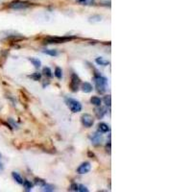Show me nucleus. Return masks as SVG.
<instances>
[{
    "mask_svg": "<svg viewBox=\"0 0 192 192\" xmlns=\"http://www.w3.org/2000/svg\"><path fill=\"white\" fill-rule=\"evenodd\" d=\"M94 81H95L97 91L100 92V93H104L105 91H106V86H107V79L102 76H96L94 78Z\"/></svg>",
    "mask_w": 192,
    "mask_h": 192,
    "instance_id": "obj_1",
    "label": "nucleus"
},
{
    "mask_svg": "<svg viewBox=\"0 0 192 192\" xmlns=\"http://www.w3.org/2000/svg\"><path fill=\"white\" fill-rule=\"evenodd\" d=\"M67 103L72 112H79L82 110V105L79 101L74 100V99H67Z\"/></svg>",
    "mask_w": 192,
    "mask_h": 192,
    "instance_id": "obj_2",
    "label": "nucleus"
},
{
    "mask_svg": "<svg viewBox=\"0 0 192 192\" xmlns=\"http://www.w3.org/2000/svg\"><path fill=\"white\" fill-rule=\"evenodd\" d=\"M9 7L11 9H14V10H23V9H26L30 7V4L28 2H23V1H14L12 2Z\"/></svg>",
    "mask_w": 192,
    "mask_h": 192,
    "instance_id": "obj_3",
    "label": "nucleus"
},
{
    "mask_svg": "<svg viewBox=\"0 0 192 192\" xmlns=\"http://www.w3.org/2000/svg\"><path fill=\"white\" fill-rule=\"evenodd\" d=\"M81 120H82V124L86 128H91L94 123V119L91 115H83L82 117H81Z\"/></svg>",
    "mask_w": 192,
    "mask_h": 192,
    "instance_id": "obj_4",
    "label": "nucleus"
},
{
    "mask_svg": "<svg viewBox=\"0 0 192 192\" xmlns=\"http://www.w3.org/2000/svg\"><path fill=\"white\" fill-rule=\"evenodd\" d=\"M72 38H67V37H55V38H47L45 40L46 43H65V41L70 40Z\"/></svg>",
    "mask_w": 192,
    "mask_h": 192,
    "instance_id": "obj_5",
    "label": "nucleus"
},
{
    "mask_svg": "<svg viewBox=\"0 0 192 192\" xmlns=\"http://www.w3.org/2000/svg\"><path fill=\"white\" fill-rule=\"evenodd\" d=\"M79 84H80L79 77H78L76 74H72V76H71V83H70V88L72 89V91H78V88H79Z\"/></svg>",
    "mask_w": 192,
    "mask_h": 192,
    "instance_id": "obj_6",
    "label": "nucleus"
},
{
    "mask_svg": "<svg viewBox=\"0 0 192 192\" xmlns=\"http://www.w3.org/2000/svg\"><path fill=\"white\" fill-rule=\"evenodd\" d=\"M91 165L89 163H82L81 165L78 167L77 169V172L79 174H86L91 171Z\"/></svg>",
    "mask_w": 192,
    "mask_h": 192,
    "instance_id": "obj_7",
    "label": "nucleus"
},
{
    "mask_svg": "<svg viewBox=\"0 0 192 192\" xmlns=\"http://www.w3.org/2000/svg\"><path fill=\"white\" fill-rule=\"evenodd\" d=\"M106 109L105 108H98V109H95V115L97 116V118L101 119L103 118V116L106 115Z\"/></svg>",
    "mask_w": 192,
    "mask_h": 192,
    "instance_id": "obj_8",
    "label": "nucleus"
},
{
    "mask_svg": "<svg viewBox=\"0 0 192 192\" xmlns=\"http://www.w3.org/2000/svg\"><path fill=\"white\" fill-rule=\"evenodd\" d=\"M91 141L93 145H99L102 141V136L100 134H95L94 136L91 137Z\"/></svg>",
    "mask_w": 192,
    "mask_h": 192,
    "instance_id": "obj_9",
    "label": "nucleus"
},
{
    "mask_svg": "<svg viewBox=\"0 0 192 192\" xmlns=\"http://www.w3.org/2000/svg\"><path fill=\"white\" fill-rule=\"evenodd\" d=\"M98 131L101 132V133H107V132L110 131V127L106 124V123L102 122L98 125Z\"/></svg>",
    "mask_w": 192,
    "mask_h": 192,
    "instance_id": "obj_10",
    "label": "nucleus"
},
{
    "mask_svg": "<svg viewBox=\"0 0 192 192\" xmlns=\"http://www.w3.org/2000/svg\"><path fill=\"white\" fill-rule=\"evenodd\" d=\"M82 91L85 92V93H89V92L92 91V86H91L89 83L83 84V86H82Z\"/></svg>",
    "mask_w": 192,
    "mask_h": 192,
    "instance_id": "obj_11",
    "label": "nucleus"
},
{
    "mask_svg": "<svg viewBox=\"0 0 192 192\" xmlns=\"http://www.w3.org/2000/svg\"><path fill=\"white\" fill-rule=\"evenodd\" d=\"M91 103L96 107H100L102 100H101V98L97 97V96H93V97H91Z\"/></svg>",
    "mask_w": 192,
    "mask_h": 192,
    "instance_id": "obj_12",
    "label": "nucleus"
},
{
    "mask_svg": "<svg viewBox=\"0 0 192 192\" xmlns=\"http://www.w3.org/2000/svg\"><path fill=\"white\" fill-rule=\"evenodd\" d=\"M12 176H13L14 180L17 182V184H23V179L21 178V176H20L19 173L13 172V173H12Z\"/></svg>",
    "mask_w": 192,
    "mask_h": 192,
    "instance_id": "obj_13",
    "label": "nucleus"
},
{
    "mask_svg": "<svg viewBox=\"0 0 192 192\" xmlns=\"http://www.w3.org/2000/svg\"><path fill=\"white\" fill-rule=\"evenodd\" d=\"M96 64H99V65H103V67H106V65L110 64V62L107 61V60H105L104 58H102V57H100V58H97L95 60Z\"/></svg>",
    "mask_w": 192,
    "mask_h": 192,
    "instance_id": "obj_14",
    "label": "nucleus"
},
{
    "mask_svg": "<svg viewBox=\"0 0 192 192\" xmlns=\"http://www.w3.org/2000/svg\"><path fill=\"white\" fill-rule=\"evenodd\" d=\"M29 61L32 62L33 64V65L36 67V68H40V65H41V62H40V61L38 59H34V58H30L29 59Z\"/></svg>",
    "mask_w": 192,
    "mask_h": 192,
    "instance_id": "obj_15",
    "label": "nucleus"
},
{
    "mask_svg": "<svg viewBox=\"0 0 192 192\" xmlns=\"http://www.w3.org/2000/svg\"><path fill=\"white\" fill-rule=\"evenodd\" d=\"M23 185H24V187H25V190L26 191H31L32 190V188H33V184L31 182H29V181H27V180H25V181H23V184H22Z\"/></svg>",
    "mask_w": 192,
    "mask_h": 192,
    "instance_id": "obj_16",
    "label": "nucleus"
},
{
    "mask_svg": "<svg viewBox=\"0 0 192 192\" xmlns=\"http://www.w3.org/2000/svg\"><path fill=\"white\" fill-rule=\"evenodd\" d=\"M41 187H43V191L51 192V191H54V190H55V187H54L52 184H44Z\"/></svg>",
    "mask_w": 192,
    "mask_h": 192,
    "instance_id": "obj_17",
    "label": "nucleus"
},
{
    "mask_svg": "<svg viewBox=\"0 0 192 192\" xmlns=\"http://www.w3.org/2000/svg\"><path fill=\"white\" fill-rule=\"evenodd\" d=\"M43 73L44 76H46L48 78H51V77L53 76L52 71H51V69H50L49 67H44L43 69Z\"/></svg>",
    "mask_w": 192,
    "mask_h": 192,
    "instance_id": "obj_18",
    "label": "nucleus"
},
{
    "mask_svg": "<svg viewBox=\"0 0 192 192\" xmlns=\"http://www.w3.org/2000/svg\"><path fill=\"white\" fill-rule=\"evenodd\" d=\"M43 53L46 54V55H49V56H52V57H55L58 55V52H57L56 50L54 49H49V50H43Z\"/></svg>",
    "mask_w": 192,
    "mask_h": 192,
    "instance_id": "obj_19",
    "label": "nucleus"
},
{
    "mask_svg": "<svg viewBox=\"0 0 192 192\" xmlns=\"http://www.w3.org/2000/svg\"><path fill=\"white\" fill-rule=\"evenodd\" d=\"M80 4L83 5H93L94 4V0H77Z\"/></svg>",
    "mask_w": 192,
    "mask_h": 192,
    "instance_id": "obj_20",
    "label": "nucleus"
},
{
    "mask_svg": "<svg viewBox=\"0 0 192 192\" xmlns=\"http://www.w3.org/2000/svg\"><path fill=\"white\" fill-rule=\"evenodd\" d=\"M55 76L58 78V79H61V78L62 77V69L60 67H56V69H55Z\"/></svg>",
    "mask_w": 192,
    "mask_h": 192,
    "instance_id": "obj_21",
    "label": "nucleus"
},
{
    "mask_svg": "<svg viewBox=\"0 0 192 192\" xmlns=\"http://www.w3.org/2000/svg\"><path fill=\"white\" fill-rule=\"evenodd\" d=\"M112 99H110V95H108V96H105V98H104V102H105V104H106V106H108V107H110V104H112Z\"/></svg>",
    "mask_w": 192,
    "mask_h": 192,
    "instance_id": "obj_22",
    "label": "nucleus"
},
{
    "mask_svg": "<svg viewBox=\"0 0 192 192\" xmlns=\"http://www.w3.org/2000/svg\"><path fill=\"white\" fill-rule=\"evenodd\" d=\"M35 184L37 185H40V187H43V185L45 184V181H43V180H41V179L36 178L35 179Z\"/></svg>",
    "mask_w": 192,
    "mask_h": 192,
    "instance_id": "obj_23",
    "label": "nucleus"
},
{
    "mask_svg": "<svg viewBox=\"0 0 192 192\" xmlns=\"http://www.w3.org/2000/svg\"><path fill=\"white\" fill-rule=\"evenodd\" d=\"M78 191H80V192H88V189L84 184H79V185H78Z\"/></svg>",
    "mask_w": 192,
    "mask_h": 192,
    "instance_id": "obj_24",
    "label": "nucleus"
},
{
    "mask_svg": "<svg viewBox=\"0 0 192 192\" xmlns=\"http://www.w3.org/2000/svg\"><path fill=\"white\" fill-rule=\"evenodd\" d=\"M31 77H32L34 80H36V81H38V80L40 79V73H35L34 75H32Z\"/></svg>",
    "mask_w": 192,
    "mask_h": 192,
    "instance_id": "obj_25",
    "label": "nucleus"
},
{
    "mask_svg": "<svg viewBox=\"0 0 192 192\" xmlns=\"http://www.w3.org/2000/svg\"><path fill=\"white\" fill-rule=\"evenodd\" d=\"M70 190H72V191H78V184H72L71 187H70Z\"/></svg>",
    "mask_w": 192,
    "mask_h": 192,
    "instance_id": "obj_26",
    "label": "nucleus"
},
{
    "mask_svg": "<svg viewBox=\"0 0 192 192\" xmlns=\"http://www.w3.org/2000/svg\"><path fill=\"white\" fill-rule=\"evenodd\" d=\"M3 169H4V166L2 165V163H0V171H2Z\"/></svg>",
    "mask_w": 192,
    "mask_h": 192,
    "instance_id": "obj_27",
    "label": "nucleus"
},
{
    "mask_svg": "<svg viewBox=\"0 0 192 192\" xmlns=\"http://www.w3.org/2000/svg\"><path fill=\"white\" fill-rule=\"evenodd\" d=\"M0 158H1V154H0Z\"/></svg>",
    "mask_w": 192,
    "mask_h": 192,
    "instance_id": "obj_28",
    "label": "nucleus"
}]
</instances>
